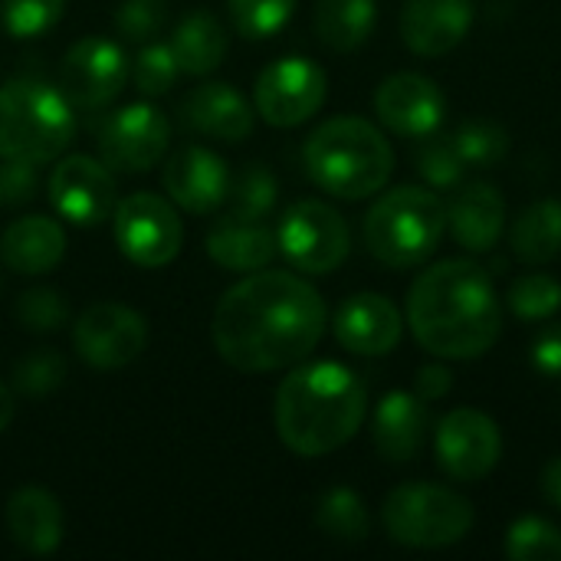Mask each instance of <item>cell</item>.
Returning a JSON list of instances; mask_svg holds the SVG:
<instances>
[{"mask_svg":"<svg viewBox=\"0 0 561 561\" xmlns=\"http://www.w3.org/2000/svg\"><path fill=\"white\" fill-rule=\"evenodd\" d=\"M332 332L345 352L378 358L398 348L404 335V316L381 293H355L335 309Z\"/></svg>","mask_w":561,"mask_h":561,"instance_id":"cell-18","label":"cell"},{"mask_svg":"<svg viewBox=\"0 0 561 561\" xmlns=\"http://www.w3.org/2000/svg\"><path fill=\"white\" fill-rule=\"evenodd\" d=\"M368 414L362 378L339 362H312L276 391V434L296 457H325L342 450Z\"/></svg>","mask_w":561,"mask_h":561,"instance_id":"cell-3","label":"cell"},{"mask_svg":"<svg viewBox=\"0 0 561 561\" xmlns=\"http://www.w3.org/2000/svg\"><path fill=\"white\" fill-rule=\"evenodd\" d=\"M309 178L332 197L365 201L378 194L391 171L394 151L378 125L358 115H339L322 122L302 148Z\"/></svg>","mask_w":561,"mask_h":561,"instance_id":"cell-4","label":"cell"},{"mask_svg":"<svg viewBox=\"0 0 561 561\" xmlns=\"http://www.w3.org/2000/svg\"><path fill=\"white\" fill-rule=\"evenodd\" d=\"M7 536L26 556H53L62 542V510L43 486H20L3 510Z\"/></svg>","mask_w":561,"mask_h":561,"instance_id":"cell-23","label":"cell"},{"mask_svg":"<svg viewBox=\"0 0 561 561\" xmlns=\"http://www.w3.org/2000/svg\"><path fill=\"white\" fill-rule=\"evenodd\" d=\"M276 243L293 270L329 276L345 263L352 250V233L345 217L325 201H296L279 220Z\"/></svg>","mask_w":561,"mask_h":561,"instance_id":"cell-9","label":"cell"},{"mask_svg":"<svg viewBox=\"0 0 561 561\" xmlns=\"http://www.w3.org/2000/svg\"><path fill=\"white\" fill-rule=\"evenodd\" d=\"M385 529L398 546L408 549H447L470 536L473 503L450 486L408 483L398 486L381 510Z\"/></svg>","mask_w":561,"mask_h":561,"instance_id":"cell-7","label":"cell"},{"mask_svg":"<svg viewBox=\"0 0 561 561\" xmlns=\"http://www.w3.org/2000/svg\"><path fill=\"white\" fill-rule=\"evenodd\" d=\"M16 319L26 332H59L69 322V306L56 289H30L16 299Z\"/></svg>","mask_w":561,"mask_h":561,"instance_id":"cell-39","label":"cell"},{"mask_svg":"<svg viewBox=\"0 0 561 561\" xmlns=\"http://www.w3.org/2000/svg\"><path fill=\"white\" fill-rule=\"evenodd\" d=\"M375 115L394 135L421 141L440 131L444 115H447V99L431 76L394 72L375 92Z\"/></svg>","mask_w":561,"mask_h":561,"instance_id":"cell-16","label":"cell"},{"mask_svg":"<svg viewBox=\"0 0 561 561\" xmlns=\"http://www.w3.org/2000/svg\"><path fill=\"white\" fill-rule=\"evenodd\" d=\"M450 388H454V375H450V368H444V365H424V368L417 371L414 394H417L421 401H427V404L444 401V398L450 394Z\"/></svg>","mask_w":561,"mask_h":561,"instance_id":"cell-43","label":"cell"},{"mask_svg":"<svg viewBox=\"0 0 561 561\" xmlns=\"http://www.w3.org/2000/svg\"><path fill=\"white\" fill-rule=\"evenodd\" d=\"M375 0H319L316 3V36L335 53H355L368 43L375 30Z\"/></svg>","mask_w":561,"mask_h":561,"instance_id":"cell-28","label":"cell"},{"mask_svg":"<svg viewBox=\"0 0 561 561\" xmlns=\"http://www.w3.org/2000/svg\"><path fill=\"white\" fill-rule=\"evenodd\" d=\"M36 187H39L36 164L16 161V158H3L0 161V207L30 204L36 197Z\"/></svg>","mask_w":561,"mask_h":561,"instance_id":"cell-41","label":"cell"},{"mask_svg":"<svg viewBox=\"0 0 561 561\" xmlns=\"http://www.w3.org/2000/svg\"><path fill=\"white\" fill-rule=\"evenodd\" d=\"M128 56L105 36H85L69 46L59 62V89L72 108H105L128 82Z\"/></svg>","mask_w":561,"mask_h":561,"instance_id":"cell-12","label":"cell"},{"mask_svg":"<svg viewBox=\"0 0 561 561\" xmlns=\"http://www.w3.org/2000/svg\"><path fill=\"white\" fill-rule=\"evenodd\" d=\"M131 82L138 85L141 95H164L178 76H181V66L171 53V46L164 43H148L138 49V56L131 59V69H128Z\"/></svg>","mask_w":561,"mask_h":561,"instance_id":"cell-38","label":"cell"},{"mask_svg":"<svg viewBox=\"0 0 561 561\" xmlns=\"http://www.w3.org/2000/svg\"><path fill=\"white\" fill-rule=\"evenodd\" d=\"M408 325L434 358L473 362L486 355L503 332V302L493 276L467 256L427 266L411 283Z\"/></svg>","mask_w":561,"mask_h":561,"instance_id":"cell-2","label":"cell"},{"mask_svg":"<svg viewBox=\"0 0 561 561\" xmlns=\"http://www.w3.org/2000/svg\"><path fill=\"white\" fill-rule=\"evenodd\" d=\"M316 526L329 539H335V542L358 546L371 533V516L365 510V500L355 490L335 486V490H329L319 500V506H316Z\"/></svg>","mask_w":561,"mask_h":561,"instance_id":"cell-29","label":"cell"},{"mask_svg":"<svg viewBox=\"0 0 561 561\" xmlns=\"http://www.w3.org/2000/svg\"><path fill=\"white\" fill-rule=\"evenodd\" d=\"M276 253H279L276 233L263 220L250 224V220L220 217L207 233V256L233 273H256L270 266Z\"/></svg>","mask_w":561,"mask_h":561,"instance_id":"cell-25","label":"cell"},{"mask_svg":"<svg viewBox=\"0 0 561 561\" xmlns=\"http://www.w3.org/2000/svg\"><path fill=\"white\" fill-rule=\"evenodd\" d=\"M473 26V0H404L401 39L417 56H447Z\"/></svg>","mask_w":561,"mask_h":561,"instance_id":"cell-19","label":"cell"},{"mask_svg":"<svg viewBox=\"0 0 561 561\" xmlns=\"http://www.w3.org/2000/svg\"><path fill=\"white\" fill-rule=\"evenodd\" d=\"M49 204L76 227H99L115 210V178L102 158L69 154L53 168Z\"/></svg>","mask_w":561,"mask_h":561,"instance_id":"cell-15","label":"cell"},{"mask_svg":"<svg viewBox=\"0 0 561 561\" xmlns=\"http://www.w3.org/2000/svg\"><path fill=\"white\" fill-rule=\"evenodd\" d=\"M181 118L217 141H243L253 131L256 108L227 82H204L181 102Z\"/></svg>","mask_w":561,"mask_h":561,"instance_id":"cell-22","label":"cell"},{"mask_svg":"<svg viewBox=\"0 0 561 561\" xmlns=\"http://www.w3.org/2000/svg\"><path fill=\"white\" fill-rule=\"evenodd\" d=\"M434 454L450 480L477 483L496 470L503 457V434L490 414L477 408H457L440 417L434 431Z\"/></svg>","mask_w":561,"mask_h":561,"instance_id":"cell-11","label":"cell"},{"mask_svg":"<svg viewBox=\"0 0 561 561\" xmlns=\"http://www.w3.org/2000/svg\"><path fill=\"white\" fill-rule=\"evenodd\" d=\"M542 493H546V500H549L552 506H559L561 510V457H556V460L546 467V473H542Z\"/></svg>","mask_w":561,"mask_h":561,"instance_id":"cell-44","label":"cell"},{"mask_svg":"<svg viewBox=\"0 0 561 561\" xmlns=\"http://www.w3.org/2000/svg\"><path fill=\"white\" fill-rule=\"evenodd\" d=\"M414 164H417V174L427 181V187L434 191H454L463 184V174L470 171L454 145V135H427L421 138L417 151H414Z\"/></svg>","mask_w":561,"mask_h":561,"instance_id":"cell-31","label":"cell"},{"mask_svg":"<svg viewBox=\"0 0 561 561\" xmlns=\"http://www.w3.org/2000/svg\"><path fill=\"white\" fill-rule=\"evenodd\" d=\"M168 23V0H122L115 13V30L128 43L154 39Z\"/></svg>","mask_w":561,"mask_h":561,"instance_id":"cell-40","label":"cell"},{"mask_svg":"<svg viewBox=\"0 0 561 561\" xmlns=\"http://www.w3.org/2000/svg\"><path fill=\"white\" fill-rule=\"evenodd\" d=\"M66 253V233L49 217H20L0 237V256L7 270L20 276H43L59 266Z\"/></svg>","mask_w":561,"mask_h":561,"instance_id":"cell-24","label":"cell"},{"mask_svg":"<svg viewBox=\"0 0 561 561\" xmlns=\"http://www.w3.org/2000/svg\"><path fill=\"white\" fill-rule=\"evenodd\" d=\"M10 421H13V394L7 385H0V434L10 427Z\"/></svg>","mask_w":561,"mask_h":561,"instance_id":"cell-45","label":"cell"},{"mask_svg":"<svg viewBox=\"0 0 561 561\" xmlns=\"http://www.w3.org/2000/svg\"><path fill=\"white\" fill-rule=\"evenodd\" d=\"M325 302L296 273L256 270L230 286L210 322L217 355L243 371L263 375L306 362L325 335Z\"/></svg>","mask_w":561,"mask_h":561,"instance_id":"cell-1","label":"cell"},{"mask_svg":"<svg viewBox=\"0 0 561 561\" xmlns=\"http://www.w3.org/2000/svg\"><path fill=\"white\" fill-rule=\"evenodd\" d=\"M362 233L378 263L391 270L421 266L447 233V201L434 187H394L371 204Z\"/></svg>","mask_w":561,"mask_h":561,"instance_id":"cell-5","label":"cell"},{"mask_svg":"<svg viewBox=\"0 0 561 561\" xmlns=\"http://www.w3.org/2000/svg\"><path fill=\"white\" fill-rule=\"evenodd\" d=\"M296 0H227L230 23L247 39H270L293 20Z\"/></svg>","mask_w":561,"mask_h":561,"instance_id":"cell-35","label":"cell"},{"mask_svg":"<svg viewBox=\"0 0 561 561\" xmlns=\"http://www.w3.org/2000/svg\"><path fill=\"white\" fill-rule=\"evenodd\" d=\"M427 427H431L427 401H421L414 391H388L371 414L375 450L391 463L414 460L427 440Z\"/></svg>","mask_w":561,"mask_h":561,"instance_id":"cell-21","label":"cell"},{"mask_svg":"<svg viewBox=\"0 0 561 561\" xmlns=\"http://www.w3.org/2000/svg\"><path fill=\"white\" fill-rule=\"evenodd\" d=\"M503 552L513 561H561V529L549 519L523 516L510 526Z\"/></svg>","mask_w":561,"mask_h":561,"instance_id":"cell-34","label":"cell"},{"mask_svg":"<svg viewBox=\"0 0 561 561\" xmlns=\"http://www.w3.org/2000/svg\"><path fill=\"white\" fill-rule=\"evenodd\" d=\"M66 0H0V23L13 39H36L62 20Z\"/></svg>","mask_w":561,"mask_h":561,"instance_id":"cell-36","label":"cell"},{"mask_svg":"<svg viewBox=\"0 0 561 561\" xmlns=\"http://www.w3.org/2000/svg\"><path fill=\"white\" fill-rule=\"evenodd\" d=\"M276 197H279V184L273 178L270 168L263 164H247L233 184H230V194H227V220H266L276 207Z\"/></svg>","mask_w":561,"mask_h":561,"instance_id":"cell-30","label":"cell"},{"mask_svg":"<svg viewBox=\"0 0 561 561\" xmlns=\"http://www.w3.org/2000/svg\"><path fill=\"white\" fill-rule=\"evenodd\" d=\"M447 230L467 253H490L506 230V197L490 181L454 187L447 201Z\"/></svg>","mask_w":561,"mask_h":561,"instance_id":"cell-20","label":"cell"},{"mask_svg":"<svg viewBox=\"0 0 561 561\" xmlns=\"http://www.w3.org/2000/svg\"><path fill=\"white\" fill-rule=\"evenodd\" d=\"M454 145L467 168H493L510 154V135L493 118H467L454 131Z\"/></svg>","mask_w":561,"mask_h":561,"instance_id":"cell-33","label":"cell"},{"mask_svg":"<svg viewBox=\"0 0 561 561\" xmlns=\"http://www.w3.org/2000/svg\"><path fill=\"white\" fill-rule=\"evenodd\" d=\"M533 368L546 378H556L561 381V322L546 325L536 339H533Z\"/></svg>","mask_w":561,"mask_h":561,"instance_id":"cell-42","label":"cell"},{"mask_svg":"<svg viewBox=\"0 0 561 561\" xmlns=\"http://www.w3.org/2000/svg\"><path fill=\"white\" fill-rule=\"evenodd\" d=\"M506 306L523 322L552 319L561 309V283L549 273H523L510 283Z\"/></svg>","mask_w":561,"mask_h":561,"instance_id":"cell-32","label":"cell"},{"mask_svg":"<svg viewBox=\"0 0 561 561\" xmlns=\"http://www.w3.org/2000/svg\"><path fill=\"white\" fill-rule=\"evenodd\" d=\"M112 230L122 256L141 270L174 263L184 243V227L174 204L151 191L122 197L112 210Z\"/></svg>","mask_w":561,"mask_h":561,"instance_id":"cell-8","label":"cell"},{"mask_svg":"<svg viewBox=\"0 0 561 561\" xmlns=\"http://www.w3.org/2000/svg\"><path fill=\"white\" fill-rule=\"evenodd\" d=\"M66 381V362L53 348H36L23 355L13 368V388L30 398H46Z\"/></svg>","mask_w":561,"mask_h":561,"instance_id":"cell-37","label":"cell"},{"mask_svg":"<svg viewBox=\"0 0 561 561\" xmlns=\"http://www.w3.org/2000/svg\"><path fill=\"white\" fill-rule=\"evenodd\" d=\"M168 141H171L168 118L148 102H131L102 122L99 158L115 171L145 174L164 158Z\"/></svg>","mask_w":561,"mask_h":561,"instance_id":"cell-14","label":"cell"},{"mask_svg":"<svg viewBox=\"0 0 561 561\" xmlns=\"http://www.w3.org/2000/svg\"><path fill=\"white\" fill-rule=\"evenodd\" d=\"M171 53L187 76H207L214 72L227 56V30L210 10L187 13L171 36Z\"/></svg>","mask_w":561,"mask_h":561,"instance_id":"cell-26","label":"cell"},{"mask_svg":"<svg viewBox=\"0 0 561 561\" xmlns=\"http://www.w3.org/2000/svg\"><path fill=\"white\" fill-rule=\"evenodd\" d=\"M76 135V115L62 89L39 79H13L0 89V158L46 164Z\"/></svg>","mask_w":561,"mask_h":561,"instance_id":"cell-6","label":"cell"},{"mask_svg":"<svg viewBox=\"0 0 561 561\" xmlns=\"http://www.w3.org/2000/svg\"><path fill=\"white\" fill-rule=\"evenodd\" d=\"M329 92V79L319 62L306 56H283L256 76L253 108L273 128H296L309 122Z\"/></svg>","mask_w":561,"mask_h":561,"instance_id":"cell-10","label":"cell"},{"mask_svg":"<svg viewBox=\"0 0 561 561\" xmlns=\"http://www.w3.org/2000/svg\"><path fill=\"white\" fill-rule=\"evenodd\" d=\"M72 345L85 365L118 371L145 352L148 325L141 312L122 302H92L72 325Z\"/></svg>","mask_w":561,"mask_h":561,"instance_id":"cell-13","label":"cell"},{"mask_svg":"<svg viewBox=\"0 0 561 561\" xmlns=\"http://www.w3.org/2000/svg\"><path fill=\"white\" fill-rule=\"evenodd\" d=\"M510 250L519 263L539 266L561 253V201L546 197L529 204L510 230Z\"/></svg>","mask_w":561,"mask_h":561,"instance_id":"cell-27","label":"cell"},{"mask_svg":"<svg viewBox=\"0 0 561 561\" xmlns=\"http://www.w3.org/2000/svg\"><path fill=\"white\" fill-rule=\"evenodd\" d=\"M164 194L174 207L187 214H214L227 204L233 174L220 154H214L204 145H184L178 148L164 164Z\"/></svg>","mask_w":561,"mask_h":561,"instance_id":"cell-17","label":"cell"}]
</instances>
